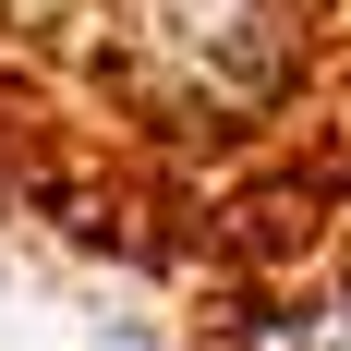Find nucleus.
Instances as JSON below:
<instances>
[{
	"mask_svg": "<svg viewBox=\"0 0 351 351\" xmlns=\"http://www.w3.org/2000/svg\"><path fill=\"white\" fill-rule=\"evenodd\" d=\"M109 85L158 121H254L303 73L291 0H85Z\"/></svg>",
	"mask_w": 351,
	"mask_h": 351,
	"instance_id": "obj_1",
	"label": "nucleus"
},
{
	"mask_svg": "<svg viewBox=\"0 0 351 351\" xmlns=\"http://www.w3.org/2000/svg\"><path fill=\"white\" fill-rule=\"evenodd\" d=\"M267 351H351V267L315 279V291H291L279 327H267Z\"/></svg>",
	"mask_w": 351,
	"mask_h": 351,
	"instance_id": "obj_2",
	"label": "nucleus"
}]
</instances>
